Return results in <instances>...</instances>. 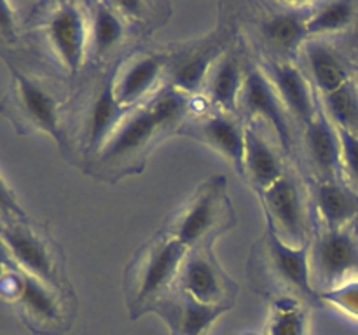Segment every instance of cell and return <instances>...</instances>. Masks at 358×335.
Masks as SVG:
<instances>
[{
	"instance_id": "obj_1",
	"label": "cell",
	"mask_w": 358,
	"mask_h": 335,
	"mask_svg": "<svg viewBox=\"0 0 358 335\" xmlns=\"http://www.w3.org/2000/svg\"><path fill=\"white\" fill-rule=\"evenodd\" d=\"M205 105L201 96H191L164 84L145 103L126 112L107 142L84 164V170L108 184L142 173L152 150L166 136L177 135L185 119Z\"/></svg>"
},
{
	"instance_id": "obj_2",
	"label": "cell",
	"mask_w": 358,
	"mask_h": 335,
	"mask_svg": "<svg viewBox=\"0 0 358 335\" xmlns=\"http://www.w3.org/2000/svg\"><path fill=\"white\" fill-rule=\"evenodd\" d=\"M264 230L252 244L247 260L248 285L266 299L290 295L318 306V293L311 285L310 244L292 246L278 236L264 216Z\"/></svg>"
},
{
	"instance_id": "obj_3",
	"label": "cell",
	"mask_w": 358,
	"mask_h": 335,
	"mask_svg": "<svg viewBox=\"0 0 358 335\" xmlns=\"http://www.w3.org/2000/svg\"><path fill=\"white\" fill-rule=\"evenodd\" d=\"M236 223L238 216L227 192L226 174H212L164 218L157 230L175 237L191 250L196 246H213Z\"/></svg>"
},
{
	"instance_id": "obj_4",
	"label": "cell",
	"mask_w": 358,
	"mask_h": 335,
	"mask_svg": "<svg viewBox=\"0 0 358 335\" xmlns=\"http://www.w3.org/2000/svg\"><path fill=\"white\" fill-rule=\"evenodd\" d=\"M187 248L157 230L129 258L122 276L124 302L131 320L149 313L150 306L175 285Z\"/></svg>"
},
{
	"instance_id": "obj_5",
	"label": "cell",
	"mask_w": 358,
	"mask_h": 335,
	"mask_svg": "<svg viewBox=\"0 0 358 335\" xmlns=\"http://www.w3.org/2000/svg\"><path fill=\"white\" fill-rule=\"evenodd\" d=\"M115 63L117 59H112L103 70L93 75L80 93L72 114L66 117V143L63 154L76 150V156L83 157L84 164L101 149L128 112L119 105L114 94Z\"/></svg>"
},
{
	"instance_id": "obj_6",
	"label": "cell",
	"mask_w": 358,
	"mask_h": 335,
	"mask_svg": "<svg viewBox=\"0 0 358 335\" xmlns=\"http://www.w3.org/2000/svg\"><path fill=\"white\" fill-rule=\"evenodd\" d=\"M65 105L66 100L52 84L10 65L9 91L0 108L20 133H45L63 152L66 143Z\"/></svg>"
},
{
	"instance_id": "obj_7",
	"label": "cell",
	"mask_w": 358,
	"mask_h": 335,
	"mask_svg": "<svg viewBox=\"0 0 358 335\" xmlns=\"http://www.w3.org/2000/svg\"><path fill=\"white\" fill-rule=\"evenodd\" d=\"M0 239L6 243L14 264L27 274L49 285L72 288L66 278V258L48 229L28 216L0 223Z\"/></svg>"
},
{
	"instance_id": "obj_8",
	"label": "cell",
	"mask_w": 358,
	"mask_h": 335,
	"mask_svg": "<svg viewBox=\"0 0 358 335\" xmlns=\"http://www.w3.org/2000/svg\"><path fill=\"white\" fill-rule=\"evenodd\" d=\"M42 40L51 58L69 79H77L90 56V13L86 2H55L42 6Z\"/></svg>"
},
{
	"instance_id": "obj_9",
	"label": "cell",
	"mask_w": 358,
	"mask_h": 335,
	"mask_svg": "<svg viewBox=\"0 0 358 335\" xmlns=\"http://www.w3.org/2000/svg\"><path fill=\"white\" fill-rule=\"evenodd\" d=\"M264 216L278 236L292 246H306L313 236L315 222L308 181L297 168L290 166L266 191L257 192Z\"/></svg>"
},
{
	"instance_id": "obj_10",
	"label": "cell",
	"mask_w": 358,
	"mask_h": 335,
	"mask_svg": "<svg viewBox=\"0 0 358 335\" xmlns=\"http://www.w3.org/2000/svg\"><path fill=\"white\" fill-rule=\"evenodd\" d=\"M17 314L38 335H63L76 321L79 302L72 288L49 285L21 271L14 299Z\"/></svg>"
},
{
	"instance_id": "obj_11",
	"label": "cell",
	"mask_w": 358,
	"mask_h": 335,
	"mask_svg": "<svg viewBox=\"0 0 358 335\" xmlns=\"http://www.w3.org/2000/svg\"><path fill=\"white\" fill-rule=\"evenodd\" d=\"M313 2L255 3L254 30L262 54L273 59L297 61L308 40V17Z\"/></svg>"
},
{
	"instance_id": "obj_12",
	"label": "cell",
	"mask_w": 358,
	"mask_h": 335,
	"mask_svg": "<svg viewBox=\"0 0 358 335\" xmlns=\"http://www.w3.org/2000/svg\"><path fill=\"white\" fill-rule=\"evenodd\" d=\"M310 276L315 292L324 293L358 279V234L352 227H315L310 241Z\"/></svg>"
},
{
	"instance_id": "obj_13",
	"label": "cell",
	"mask_w": 358,
	"mask_h": 335,
	"mask_svg": "<svg viewBox=\"0 0 358 335\" xmlns=\"http://www.w3.org/2000/svg\"><path fill=\"white\" fill-rule=\"evenodd\" d=\"M236 112L243 119V122H259L271 129L280 149L292 163L297 154L299 136H297L292 119L287 114L278 93L273 87L271 80L254 61L248 63L243 87H241L240 98H238Z\"/></svg>"
},
{
	"instance_id": "obj_14",
	"label": "cell",
	"mask_w": 358,
	"mask_h": 335,
	"mask_svg": "<svg viewBox=\"0 0 358 335\" xmlns=\"http://www.w3.org/2000/svg\"><path fill=\"white\" fill-rule=\"evenodd\" d=\"M175 286L206 306L231 311L238 299L240 285L229 276L217 258L213 246H196L187 250Z\"/></svg>"
},
{
	"instance_id": "obj_15",
	"label": "cell",
	"mask_w": 358,
	"mask_h": 335,
	"mask_svg": "<svg viewBox=\"0 0 358 335\" xmlns=\"http://www.w3.org/2000/svg\"><path fill=\"white\" fill-rule=\"evenodd\" d=\"M170 49H136L119 56L114 72V94L126 110L145 103L166 84Z\"/></svg>"
},
{
	"instance_id": "obj_16",
	"label": "cell",
	"mask_w": 358,
	"mask_h": 335,
	"mask_svg": "<svg viewBox=\"0 0 358 335\" xmlns=\"http://www.w3.org/2000/svg\"><path fill=\"white\" fill-rule=\"evenodd\" d=\"M177 135L187 136L229 161L240 177H243L245 122L238 114L215 110L208 105L185 119Z\"/></svg>"
},
{
	"instance_id": "obj_17",
	"label": "cell",
	"mask_w": 358,
	"mask_h": 335,
	"mask_svg": "<svg viewBox=\"0 0 358 335\" xmlns=\"http://www.w3.org/2000/svg\"><path fill=\"white\" fill-rule=\"evenodd\" d=\"M227 34H213L203 40L170 45V65H168L166 84L180 89L191 96H201L203 86L215 59L229 47L226 44Z\"/></svg>"
},
{
	"instance_id": "obj_18",
	"label": "cell",
	"mask_w": 358,
	"mask_h": 335,
	"mask_svg": "<svg viewBox=\"0 0 358 335\" xmlns=\"http://www.w3.org/2000/svg\"><path fill=\"white\" fill-rule=\"evenodd\" d=\"M262 72L271 80L273 87L278 93L287 114L290 115L297 136L315 117L318 108V94L308 80L306 73L297 61L273 59L262 56L257 61Z\"/></svg>"
},
{
	"instance_id": "obj_19",
	"label": "cell",
	"mask_w": 358,
	"mask_h": 335,
	"mask_svg": "<svg viewBox=\"0 0 358 335\" xmlns=\"http://www.w3.org/2000/svg\"><path fill=\"white\" fill-rule=\"evenodd\" d=\"M297 150H301V156L306 163L308 180H343L338 128L322 110L320 101L315 117L299 133Z\"/></svg>"
},
{
	"instance_id": "obj_20",
	"label": "cell",
	"mask_w": 358,
	"mask_h": 335,
	"mask_svg": "<svg viewBox=\"0 0 358 335\" xmlns=\"http://www.w3.org/2000/svg\"><path fill=\"white\" fill-rule=\"evenodd\" d=\"M149 313L164 321L170 335H208L210 327L227 309L206 306L173 285L150 306Z\"/></svg>"
},
{
	"instance_id": "obj_21",
	"label": "cell",
	"mask_w": 358,
	"mask_h": 335,
	"mask_svg": "<svg viewBox=\"0 0 358 335\" xmlns=\"http://www.w3.org/2000/svg\"><path fill=\"white\" fill-rule=\"evenodd\" d=\"M292 166L276 140L259 122H245V159L243 177L254 192L266 191Z\"/></svg>"
},
{
	"instance_id": "obj_22",
	"label": "cell",
	"mask_w": 358,
	"mask_h": 335,
	"mask_svg": "<svg viewBox=\"0 0 358 335\" xmlns=\"http://www.w3.org/2000/svg\"><path fill=\"white\" fill-rule=\"evenodd\" d=\"M297 63L318 96L334 93L353 79L348 59L327 38H308L301 49Z\"/></svg>"
},
{
	"instance_id": "obj_23",
	"label": "cell",
	"mask_w": 358,
	"mask_h": 335,
	"mask_svg": "<svg viewBox=\"0 0 358 335\" xmlns=\"http://www.w3.org/2000/svg\"><path fill=\"white\" fill-rule=\"evenodd\" d=\"M315 227L345 229L358 218V192L345 180H306Z\"/></svg>"
},
{
	"instance_id": "obj_24",
	"label": "cell",
	"mask_w": 358,
	"mask_h": 335,
	"mask_svg": "<svg viewBox=\"0 0 358 335\" xmlns=\"http://www.w3.org/2000/svg\"><path fill=\"white\" fill-rule=\"evenodd\" d=\"M247 59L236 45H229L210 68L201 98L210 108L238 114V98L248 70Z\"/></svg>"
},
{
	"instance_id": "obj_25",
	"label": "cell",
	"mask_w": 358,
	"mask_h": 335,
	"mask_svg": "<svg viewBox=\"0 0 358 335\" xmlns=\"http://www.w3.org/2000/svg\"><path fill=\"white\" fill-rule=\"evenodd\" d=\"M90 13V56L87 59L103 66L129 37L128 23L112 2H86Z\"/></svg>"
},
{
	"instance_id": "obj_26",
	"label": "cell",
	"mask_w": 358,
	"mask_h": 335,
	"mask_svg": "<svg viewBox=\"0 0 358 335\" xmlns=\"http://www.w3.org/2000/svg\"><path fill=\"white\" fill-rule=\"evenodd\" d=\"M310 307L297 297L269 299L264 335H310Z\"/></svg>"
},
{
	"instance_id": "obj_27",
	"label": "cell",
	"mask_w": 358,
	"mask_h": 335,
	"mask_svg": "<svg viewBox=\"0 0 358 335\" xmlns=\"http://www.w3.org/2000/svg\"><path fill=\"white\" fill-rule=\"evenodd\" d=\"M358 20V2H313L308 17V37L327 38L350 30Z\"/></svg>"
},
{
	"instance_id": "obj_28",
	"label": "cell",
	"mask_w": 358,
	"mask_h": 335,
	"mask_svg": "<svg viewBox=\"0 0 358 335\" xmlns=\"http://www.w3.org/2000/svg\"><path fill=\"white\" fill-rule=\"evenodd\" d=\"M318 101L336 128L358 135V86L355 79L336 89L334 93L318 96Z\"/></svg>"
},
{
	"instance_id": "obj_29",
	"label": "cell",
	"mask_w": 358,
	"mask_h": 335,
	"mask_svg": "<svg viewBox=\"0 0 358 335\" xmlns=\"http://www.w3.org/2000/svg\"><path fill=\"white\" fill-rule=\"evenodd\" d=\"M128 23L133 35L149 34L170 16V6L157 2H112Z\"/></svg>"
},
{
	"instance_id": "obj_30",
	"label": "cell",
	"mask_w": 358,
	"mask_h": 335,
	"mask_svg": "<svg viewBox=\"0 0 358 335\" xmlns=\"http://www.w3.org/2000/svg\"><path fill=\"white\" fill-rule=\"evenodd\" d=\"M338 135L341 142L343 180L358 192V135L346 129H338Z\"/></svg>"
},
{
	"instance_id": "obj_31",
	"label": "cell",
	"mask_w": 358,
	"mask_h": 335,
	"mask_svg": "<svg viewBox=\"0 0 358 335\" xmlns=\"http://www.w3.org/2000/svg\"><path fill=\"white\" fill-rule=\"evenodd\" d=\"M318 300H320V304H329V306L338 307L339 311L358 320V279L357 281L346 283V285L339 286V288L318 293Z\"/></svg>"
},
{
	"instance_id": "obj_32",
	"label": "cell",
	"mask_w": 358,
	"mask_h": 335,
	"mask_svg": "<svg viewBox=\"0 0 358 335\" xmlns=\"http://www.w3.org/2000/svg\"><path fill=\"white\" fill-rule=\"evenodd\" d=\"M0 42L3 45H16L20 42L17 14L9 2H0Z\"/></svg>"
},
{
	"instance_id": "obj_33",
	"label": "cell",
	"mask_w": 358,
	"mask_h": 335,
	"mask_svg": "<svg viewBox=\"0 0 358 335\" xmlns=\"http://www.w3.org/2000/svg\"><path fill=\"white\" fill-rule=\"evenodd\" d=\"M23 216H28L27 211L21 208L14 192L0 177V223H6L14 218H23Z\"/></svg>"
},
{
	"instance_id": "obj_34",
	"label": "cell",
	"mask_w": 358,
	"mask_h": 335,
	"mask_svg": "<svg viewBox=\"0 0 358 335\" xmlns=\"http://www.w3.org/2000/svg\"><path fill=\"white\" fill-rule=\"evenodd\" d=\"M14 267H17V265L14 264V260H13V257H10L9 250H7L6 243L0 239V276H2L3 272L9 271V269H14Z\"/></svg>"
},
{
	"instance_id": "obj_35",
	"label": "cell",
	"mask_w": 358,
	"mask_h": 335,
	"mask_svg": "<svg viewBox=\"0 0 358 335\" xmlns=\"http://www.w3.org/2000/svg\"><path fill=\"white\" fill-rule=\"evenodd\" d=\"M353 79H355V82H357V86H358V75H357V77L353 75Z\"/></svg>"
}]
</instances>
